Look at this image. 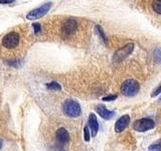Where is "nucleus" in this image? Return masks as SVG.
Here are the masks:
<instances>
[{"instance_id": "obj_12", "label": "nucleus", "mask_w": 161, "mask_h": 151, "mask_svg": "<svg viewBox=\"0 0 161 151\" xmlns=\"http://www.w3.org/2000/svg\"><path fill=\"white\" fill-rule=\"evenodd\" d=\"M55 136H57V140L58 141V143H60V144H67L69 141V132L64 128H59L57 131Z\"/></svg>"}, {"instance_id": "obj_9", "label": "nucleus", "mask_w": 161, "mask_h": 151, "mask_svg": "<svg viewBox=\"0 0 161 151\" xmlns=\"http://www.w3.org/2000/svg\"><path fill=\"white\" fill-rule=\"evenodd\" d=\"M130 122V117L129 115H123L122 117H120L118 119V121L115 124V131L116 132H122L124 129H126V127L129 125Z\"/></svg>"}, {"instance_id": "obj_15", "label": "nucleus", "mask_w": 161, "mask_h": 151, "mask_svg": "<svg viewBox=\"0 0 161 151\" xmlns=\"http://www.w3.org/2000/svg\"><path fill=\"white\" fill-rule=\"evenodd\" d=\"M84 138L86 141H90V131L87 126L84 128Z\"/></svg>"}, {"instance_id": "obj_16", "label": "nucleus", "mask_w": 161, "mask_h": 151, "mask_svg": "<svg viewBox=\"0 0 161 151\" xmlns=\"http://www.w3.org/2000/svg\"><path fill=\"white\" fill-rule=\"evenodd\" d=\"M159 94H161V85L159 86V87H157L155 89L154 92L151 93V97H156V96H158Z\"/></svg>"}, {"instance_id": "obj_10", "label": "nucleus", "mask_w": 161, "mask_h": 151, "mask_svg": "<svg viewBox=\"0 0 161 151\" xmlns=\"http://www.w3.org/2000/svg\"><path fill=\"white\" fill-rule=\"evenodd\" d=\"M96 111H97V113L105 120L112 119L115 115V112H113V111H109L104 105H98L97 107H96Z\"/></svg>"}, {"instance_id": "obj_5", "label": "nucleus", "mask_w": 161, "mask_h": 151, "mask_svg": "<svg viewBox=\"0 0 161 151\" xmlns=\"http://www.w3.org/2000/svg\"><path fill=\"white\" fill-rule=\"evenodd\" d=\"M64 114L69 116V117H79L82 113V110H80V107L79 103H77L74 100H67L64 103Z\"/></svg>"}, {"instance_id": "obj_18", "label": "nucleus", "mask_w": 161, "mask_h": 151, "mask_svg": "<svg viewBox=\"0 0 161 151\" xmlns=\"http://www.w3.org/2000/svg\"><path fill=\"white\" fill-rule=\"evenodd\" d=\"M33 27H34V32L35 33L40 32V24L39 23H33Z\"/></svg>"}, {"instance_id": "obj_21", "label": "nucleus", "mask_w": 161, "mask_h": 151, "mask_svg": "<svg viewBox=\"0 0 161 151\" xmlns=\"http://www.w3.org/2000/svg\"><path fill=\"white\" fill-rule=\"evenodd\" d=\"M1 146H2V141L0 140V148H1Z\"/></svg>"}, {"instance_id": "obj_8", "label": "nucleus", "mask_w": 161, "mask_h": 151, "mask_svg": "<svg viewBox=\"0 0 161 151\" xmlns=\"http://www.w3.org/2000/svg\"><path fill=\"white\" fill-rule=\"evenodd\" d=\"M133 48H134V44H133V43H129V44H127L126 47H124L123 48L119 49L118 52L115 53V55H114V59H115V60H121V59H125L128 54H130L131 53H132Z\"/></svg>"}, {"instance_id": "obj_3", "label": "nucleus", "mask_w": 161, "mask_h": 151, "mask_svg": "<svg viewBox=\"0 0 161 151\" xmlns=\"http://www.w3.org/2000/svg\"><path fill=\"white\" fill-rule=\"evenodd\" d=\"M78 29H79V22L74 18H69L63 23L62 36L64 38H69L77 32Z\"/></svg>"}, {"instance_id": "obj_6", "label": "nucleus", "mask_w": 161, "mask_h": 151, "mask_svg": "<svg viewBox=\"0 0 161 151\" xmlns=\"http://www.w3.org/2000/svg\"><path fill=\"white\" fill-rule=\"evenodd\" d=\"M155 127V122L152 119L149 118H143L137 120L133 124V129L138 131V132H145V131H149Z\"/></svg>"}, {"instance_id": "obj_14", "label": "nucleus", "mask_w": 161, "mask_h": 151, "mask_svg": "<svg viewBox=\"0 0 161 151\" xmlns=\"http://www.w3.org/2000/svg\"><path fill=\"white\" fill-rule=\"evenodd\" d=\"M47 87L49 89V90H54V91H59L62 90V87H60V85L57 82H52L47 85Z\"/></svg>"}, {"instance_id": "obj_20", "label": "nucleus", "mask_w": 161, "mask_h": 151, "mask_svg": "<svg viewBox=\"0 0 161 151\" xmlns=\"http://www.w3.org/2000/svg\"><path fill=\"white\" fill-rule=\"evenodd\" d=\"M158 122H159V128H160V131H161V112L158 115Z\"/></svg>"}, {"instance_id": "obj_1", "label": "nucleus", "mask_w": 161, "mask_h": 151, "mask_svg": "<svg viewBox=\"0 0 161 151\" xmlns=\"http://www.w3.org/2000/svg\"><path fill=\"white\" fill-rule=\"evenodd\" d=\"M20 42H21V37H20L19 32L13 30V31H10L7 34H5L2 37L1 44L2 48L6 50H14L19 47Z\"/></svg>"}, {"instance_id": "obj_11", "label": "nucleus", "mask_w": 161, "mask_h": 151, "mask_svg": "<svg viewBox=\"0 0 161 151\" xmlns=\"http://www.w3.org/2000/svg\"><path fill=\"white\" fill-rule=\"evenodd\" d=\"M89 126H90L91 132H92V136L95 137V136L97 135L98 130H99V123H98L96 115L93 113L90 114V116H89Z\"/></svg>"}, {"instance_id": "obj_17", "label": "nucleus", "mask_w": 161, "mask_h": 151, "mask_svg": "<svg viewBox=\"0 0 161 151\" xmlns=\"http://www.w3.org/2000/svg\"><path fill=\"white\" fill-rule=\"evenodd\" d=\"M116 98H117V96H116V95H111V96H108V97L103 98V100L106 101V102H108V101H113V100H115Z\"/></svg>"}, {"instance_id": "obj_7", "label": "nucleus", "mask_w": 161, "mask_h": 151, "mask_svg": "<svg viewBox=\"0 0 161 151\" xmlns=\"http://www.w3.org/2000/svg\"><path fill=\"white\" fill-rule=\"evenodd\" d=\"M52 5H53V3L48 2V3H45V4L42 5V6L38 8H35V9L31 10V11L27 14L26 18L29 20H34V19L42 17L43 15H45L48 12V10L50 9V7H52Z\"/></svg>"}, {"instance_id": "obj_19", "label": "nucleus", "mask_w": 161, "mask_h": 151, "mask_svg": "<svg viewBox=\"0 0 161 151\" xmlns=\"http://www.w3.org/2000/svg\"><path fill=\"white\" fill-rule=\"evenodd\" d=\"M14 0H0V3L1 4H8V3H11Z\"/></svg>"}, {"instance_id": "obj_4", "label": "nucleus", "mask_w": 161, "mask_h": 151, "mask_svg": "<svg viewBox=\"0 0 161 151\" xmlns=\"http://www.w3.org/2000/svg\"><path fill=\"white\" fill-rule=\"evenodd\" d=\"M139 84L135 80H127L121 86V92L124 96L133 97L139 92Z\"/></svg>"}, {"instance_id": "obj_2", "label": "nucleus", "mask_w": 161, "mask_h": 151, "mask_svg": "<svg viewBox=\"0 0 161 151\" xmlns=\"http://www.w3.org/2000/svg\"><path fill=\"white\" fill-rule=\"evenodd\" d=\"M143 2L146 11L161 24V0H143Z\"/></svg>"}, {"instance_id": "obj_13", "label": "nucleus", "mask_w": 161, "mask_h": 151, "mask_svg": "<svg viewBox=\"0 0 161 151\" xmlns=\"http://www.w3.org/2000/svg\"><path fill=\"white\" fill-rule=\"evenodd\" d=\"M149 151H161V140L149 146Z\"/></svg>"}]
</instances>
